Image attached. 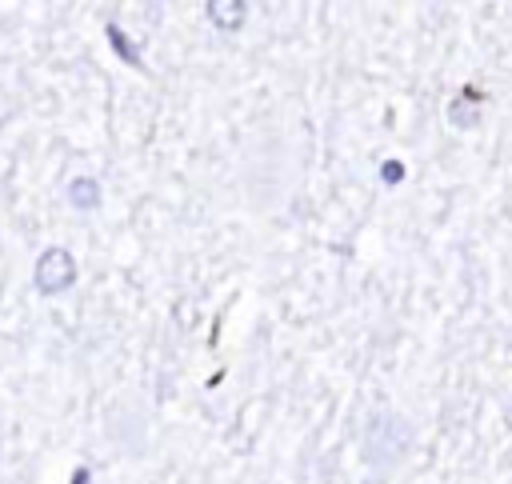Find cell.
Masks as SVG:
<instances>
[{
    "mask_svg": "<svg viewBox=\"0 0 512 484\" xmlns=\"http://www.w3.org/2000/svg\"><path fill=\"white\" fill-rule=\"evenodd\" d=\"M412 448V424L396 412H372L364 424V460L372 468H396Z\"/></svg>",
    "mask_w": 512,
    "mask_h": 484,
    "instance_id": "obj_1",
    "label": "cell"
},
{
    "mask_svg": "<svg viewBox=\"0 0 512 484\" xmlns=\"http://www.w3.org/2000/svg\"><path fill=\"white\" fill-rule=\"evenodd\" d=\"M76 272H80V268H76L72 252L60 248V244H52V248H44V252L36 256L32 280H36V292H40V296H64V292H72Z\"/></svg>",
    "mask_w": 512,
    "mask_h": 484,
    "instance_id": "obj_2",
    "label": "cell"
},
{
    "mask_svg": "<svg viewBox=\"0 0 512 484\" xmlns=\"http://www.w3.org/2000/svg\"><path fill=\"white\" fill-rule=\"evenodd\" d=\"M64 196H68V204H72L76 212H96V208H100V184H96L92 176H72Z\"/></svg>",
    "mask_w": 512,
    "mask_h": 484,
    "instance_id": "obj_3",
    "label": "cell"
},
{
    "mask_svg": "<svg viewBox=\"0 0 512 484\" xmlns=\"http://www.w3.org/2000/svg\"><path fill=\"white\" fill-rule=\"evenodd\" d=\"M244 4L240 0H208V8H204V16L216 24V28H224V32H232V28H240L244 24Z\"/></svg>",
    "mask_w": 512,
    "mask_h": 484,
    "instance_id": "obj_4",
    "label": "cell"
},
{
    "mask_svg": "<svg viewBox=\"0 0 512 484\" xmlns=\"http://www.w3.org/2000/svg\"><path fill=\"white\" fill-rule=\"evenodd\" d=\"M400 176H404V168H400V164H392V160H388V164H384V180H388V184H396V180H400Z\"/></svg>",
    "mask_w": 512,
    "mask_h": 484,
    "instance_id": "obj_5",
    "label": "cell"
}]
</instances>
